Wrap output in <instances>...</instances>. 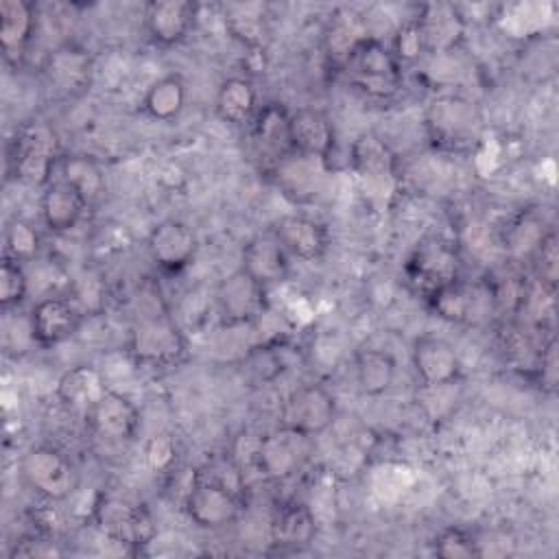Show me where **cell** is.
<instances>
[{
    "instance_id": "6da1fadb",
    "label": "cell",
    "mask_w": 559,
    "mask_h": 559,
    "mask_svg": "<svg viewBox=\"0 0 559 559\" xmlns=\"http://www.w3.org/2000/svg\"><path fill=\"white\" fill-rule=\"evenodd\" d=\"M57 162H61L59 138L50 124L31 120L15 129L7 164L17 181L46 188L52 181L50 175L57 168Z\"/></svg>"
},
{
    "instance_id": "7a4b0ae2",
    "label": "cell",
    "mask_w": 559,
    "mask_h": 559,
    "mask_svg": "<svg viewBox=\"0 0 559 559\" xmlns=\"http://www.w3.org/2000/svg\"><path fill=\"white\" fill-rule=\"evenodd\" d=\"M349 83L369 98H391L402 87L404 70L391 48L378 37L362 39L343 66Z\"/></svg>"
},
{
    "instance_id": "3957f363",
    "label": "cell",
    "mask_w": 559,
    "mask_h": 559,
    "mask_svg": "<svg viewBox=\"0 0 559 559\" xmlns=\"http://www.w3.org/2000/svg\"><path fill=\"white\" fill-rule=\"evenodd\" d=\"M129 356L144 367H170L186 354V338L166 310L140 314L129 332Z\"/></svg>"
},
{
    "instance_id": "277c9868",
    "label": "cell",
    "mask_w": 559,
    "mask_h": 559,
    "mask_svg": "<svg viewBox=\"0 0 559 559\" xmlns=\"http://www.w3.org/2000/svg\"><path fill=\"white\" fill-rule=\"evenodd\" d=\"M426 131L441 151H463L478 142L480 114L472 100L454 94L439 96L426 111Z\"/></svg>"
},
{
    "instance_id": "5b68a950",
    "label": "cell",
    "mask_w": 559,
    "mask_h": 559,
    "mask_svg": "<svg viewBox=\"0 0 559 559\" xmlns=\"http://www.w3.org/2000/svg\"><path fill=\"white\" fill-rule=\"evenodd\" d=\"M181 509L199 528H223L240 513V498L231 483L197 472L181 496Z\"/></svg>"
},
{
    "instance_id": "8992f818",
    "label": "cell",
    "mask_w": 559,
    "mask_h": 559,
    "mask_svg": "<svg viewBox=\"0 0 559 559\" xmlns=\"http://www.w3.org/2000/svg\"><path fill=\"white\" fill-rule=\"evenodd\" d=\"M459 266L461 258L452 240L443 236H426L408 253L404 277L408 286L426 299L432 290L459 280Z\"/></svg>"
},
{
    "instance_id": "52a82bcc",
    "label": "cell",
    "mask_w": 559,
    "mask_h": 559,
    "mask_svg": "<svg viewBox=\"0 0 559 559\" xmlns=\"http://www.w3.org/2000/svg\"><path fill=\"white\" fill-rule=\"evenodd\" d=\"M20 476L28 489L48 502L68 500L79 485L76 467L52 445L28 448L20 459Z\"/></svg>"
},
{
    "instance_id": "ba28073f",
    "label": "cell",
    "mask_w": 559,
    "mask_h": 559,
    "mask_svg": "<svg viewBox=\"0 0 559 559\" xmlns=\"http://www.w3.org/2000/svg\"><path fill=\"white\" fill-rule=\"evenodd\" d=\"M96 528L114 544L142 548L157 535L155 520L144 504L118 496H100L92 511Z\"/></svg>"
},
{
    "instance_id": "9c48e42d",
    "label": "cell",
    "mask_w": 559,
    "mask_h": 559,
    "mask_svg": "<svg viewBox=\"0 0 559 559\" xmlns=\"http://www.w3.org/2000/svg\"><path fill=\"white\" fill-rule=\"evenodd\" d=\"M336 397L323 384L308 382L293 389L282 406H280V421L282 428L297 432L301 437H317L323 435L336 421Z\"/></svg>"
},
{
    "instance_id": "30bf717a",
    "label": "cell",
    "mask_w": 559,
    "mask_h": 559,
    "mask_svg": "<svg viewBox=\"0 0 559 559\" xmlns=\"http://www.w3.org/2000/svg\"><path fill=\"white\" fill-rule=\"evenodd\" d=\"M87 428L111 443L131 441L140 428V408L127 395L107 389L85 413Z\"/></svg>"
},
{
    "instance_id": "8fae6325",
    "label": "cell",
    "mask_w": 559,
    "mask_h": 559,
    "mask_svg": "<svg viewBox=\"0 0 559 559\" xmlns=\"http://www.w3.org/2000/svg\"><path fill=\"white\" fill-rule=\"evenodd\" d=\"M28 321H31L35 345L55 347L79 332L83 312L72 299L48 295L33 306Z\"/></svg>"
},
{
    "instance_id": "7c38bea8",
    "label": "cell",
    "mask_w": 559,
    "mask_h": 559,
    "mask_svg": "<svg viewBox=\"0 0 559 559\" xmlns=\"http://www.w3.org/2000/svg\"><path fill=\"white\" fill-rule=\"evenodd\" d=\"M146 247L162 271L177 273L194 260L199 238L188 223L179 218H164L148 231Z\"/></svg>"
},
{
    "instance_id": "4fadbf2b",
    "label": "cell",
    "mask_w": 559,
    "mask_h": 559,
    "mask_svg": "<svg viewBox=\"0 0 559 559\" xmlns=\"http://www.w3.org/2000/svg\"><path fill=\"white\" fill-rule=\"evenodd\" d=\"M411 362L419 382L430 389L454 384L461 373L456 349L445 338L435 334H421L413 341Z\"/></svg>"
},
{
    "instance_id": "5bb4252c",
    "label": "cell",
    "mask_w": 559,
    "mask_h": 559,
    "mask_svg": "<svg viewBox=\"0 0 559 559\" xmlns=\"http://www.w3.org/2000/svg\"><path fill=\"white\" fill-rule=\"evenodd\" d=\"M290 151L299 157L328 159L336 148V131L330 116L317 107H299L288 120Z\"/></svg>"
},
{
    "instance_id": "9a60e30c",
    "label": "cell",
    "mask_w": 559,
    "mask_h": 559,
    "mask_svg": "<svg viewBox=\"0 0 559 559\" xmlns=\"http://www.w3.org/2000/svg\"><path fill=\"white\" fill-rule=\"evenodd\" d=\"M269 234L286 249L288 255L306 262L321 260L330 247V234L325 225L304 214L280 216Z\"/></svg>"
},
{
    "instance_id": "2e32d148",
    "label": "cell",
    "mask_w": 559,
    "mask_h": 559,
    "mask_svg": "<svg viewBox=\"0 0 559 559\" xmlns=\"http://www.w3.org/2000/svg\"><path fill=\"white\" fill-rule=\"evenodd\" d=\"M199 4L190 0H151L144 7V28L159 46L183 41L194 28Z\"/></svg>"
},
{
    "instance_id": "e0dca14e",
    "label": "cell",
    "mask_w": 559,
    "mask_h": 559,
    "mask_svg": "<svg viewBox=\"0 0 559 559\" xmlns=\"http://www.w3.org/2000/svg\"><path fill=\"white\" fill-rule=\"evenodd\" d=\"M37 28V7L28 0L0 2V48L7 63L17 66Z\"/></svg>"
},
{
    "instance_id": "ac0fdd59",
    "label": "cell",
    "mask_w": 559,
    "mask_h": 559,
    "mask_svg": "<svg viewBox=\"0 0 559 559\" xmlns=\"http://www.w3.org/2000/svg\"><path fill=\"white\" fill-rule=\"evenodd\" d=\"M317 535L314 511L297 500L280 504L269 522V539L280 550L306 548Z\"/></svg>"
},
{
    "instance_id": "d6986e66",
    "label": "cell",
    "mask_w": 559,
    "mask_h": 559,
    "mask_svg": "<svg viewBox=\"0 0 559 559\" xmlns=\"http://www.w3.org/2000/svg\"><path fill=\"white\" fill-rule=\"evenodd\" d=\"M306 441L308 437L280 428L277 432H271L258 441L253 450V461L264 476L286 478L293 472H297V467L301 465V459H304L301 445Z\"/></svg>"
},
{
    "instance_id": "ffe728a7",
    "label": "cell",
    "mask_w": 559,
    "mask_h": 559,
    "mask_svg": "<svg viewBox=\"0 0 559 559\" xmlns=\"http://www.w3.org/2000/svg\"><path fill=\"white\" fill-rule=\"evenodd\" d=\"M288 258L290 255L286 253V249L271 234L255 236L242 247L240 269L260 286L266 288L271 284L286 280L290 271Z\"/></svg>"
},
{
    "instance_id": "44dd1931",
    "label": "cell",
    "mask_w": 559,
    "mask_h": 559,
    "mask_svg": "<svg viewBox=\"0 0 559 559\" xmlns=\"http://www.w3.org/2000/svg\"><path fill=\"white\" fill-rule=\"evenodd\" d=\"M218 312L227 323H245L264 308V286L251 280L242 269L225 277L218 286Z\"/></svg>"
},
{
    "instance_id": "7402d4cb",
    "label": "cell",
    "mask_w": 559,
    "mask_h": 559,
    "mask_svg": "<svg viewBox=\"0 0 559 559\" xmlns=\"http://www.w3.org/2000/svg\"><path fill=\"white\" fill-rule=\"evenodd\" d=\"M87 207V201L63 179H52L39 197L41 221L50 231L57 234L74 229Z\"/></svg>"
},
{
    "instance_id": "603a6c76",
    "label": "cell",
    "mask_w": 559,
    "mask_h": 559,
    "mask_svg": "<svg viewBox=\"0 0 559 559\" xmlns=\"http://www.w3.org/2000/svg\"><path fill=\"white\" fill-rule=\"evenodd\" d=\"M415 20L421 28L426 52H450L463 39L465 20L454 4H426Z\"/></svg>"
},
{
    "instance_id": "cb8c5ba5",
    "label": "cell",
    "mask_w": 559,
    "mask_h": 559,
    "mask_svg": "<svg viewBox=\"0 0 559 559\" xmlns=\"http://www.w3.org/2000/svg\"><path fill=\"white\" fill-rule=\"evenodd\" d=\"M367 37L369 33H367L365 17L352 7H338L336 11H332L325 24L323 48H325V55L343 68L352 50Z\"/></svg>"
},
{
    "instance_id": "d4e9b609",
    "label": "cell",
    "mask_w": 559,
    "mask_h": 559,
    "mask_svg": "<svg viewBox=\"0 0 559 559\" xmlns=\"http://www.w3.org/2000/svg\"><path fill=\"white\" fill-rule=\"evenodd\" d=\"M216 116L234 127L249 124L258 111V90L247 74H234L227 76L214 98Z\"/></svg>"
},
{
    "instance_id": "484cf974",
    "label": "cell",
    "mask_w": 559,
    "mask_h": 559,
    "mask_svg": "<svg viewBox=\"0 0 559 559\" xmlns=\"http://www.w3.org/2000/svg\"><path fill=\"white\" fill-rule=\"evenodd\" d=\"M107 391L103 373L92 365L68 369L57 382V397L63 406L85 413Z\"/></svg>"
},
{
    "instance_id": "4316f807",
    "label": "cell",
    "mask_w": 559,
    "mask_h": 559,
    "mask_svg": "<svg viewBox=\"0 0 559 559\" xmlns=\"http://www.w3.org/2000/svg\"><path fill=\"white\" fill-rule=\"evenodd\" d=\"M46 76L59 92L83 90L90 79V57L74 44L55 48L46 59Z\"/></svg>"
},
{
    "instance_id": "83f0119b",
    "label": "cell",
    "mask_w": 559,
    "mask_h": 559,
    "mask_svg": "<svg viewBox=\"0 0 559 559\" xmlns=\"http://www.w3.org/2000/svg\"><path fill=\"white\" fill-rule=\"evenodd\" d=\"M349 168L365 179L380 181L395 173V155L376 133H362L349 146Z\"/></svg>"
},
{
    "instance_id": "f1b7e54d",
    "label": "cell",
    "mask_w": 559,
    "mask_h": 559,
    "mask_svg": "<svg viewBox=\"0 0 559 559\" xmlns=\"http://www.w3.org/2000/svg\"><path fill=\"white\" fill-rule=\"evenodd\" d=\"M354 365H356V384L362 395H369V397L384 395L395 382L397 365H395V358L384 349H373V347L360 349L356 354Z\"/></svg>"
},
{
    "instance_id": "f546056e",
    "label": "cell",
    "mask_w": 559,
    "mask_h": 559,
    "mask_svg": "<svg viewBox=\"0 0 559 559\" xmlns=\"http://www.w3.org/2000/svg\"><path fill=\"white\" fill-rule=\"evenodd\" d=\"M288 120L290 111L282 103H266L258 107L251 124V135L262 151H273L280 155H288L290 138H288Z\"/></svg>"
},
{
    "instance_id": "4dcf8cb0",
    "label": "cell",
    "mask_w": 559,
    "mask_h": 559,
    "mask_svg": "<svg viewBox=\"0 0 559 559\" xmlns=\"http://www.w3.org/2000/svg\"><path fill=\"white\" fill-rule=\"evenodd\" d=\"M188 100L186 83L179 74H164L148 85L142 98L144 111L157 122L175 120Z\"/></svg>"
},
{
    "instance_id": "1f68e13d",
    "label": "cell",
    "mask_w": 559,
    "mask_h": 559,
    "mask_svg": "<svg viewBox=\"0 0 559 559\" xmlns=\"http://www.w3.org/2000/svg\"><path fill=\"white\" fill-rule=\"evenodd\" d=\"M59 179L70 183L85 201L87 205L96 203L105 192V175L96 159L87 155H66L59 162Z\"/></svg>"
},
{
    "instance_id": "d6a6232c",
    "label": "cell",
    "mask_w": 559,
    "mask_h": 559,
    "mask_svg": "<svg viewBox=\"0 0 559 559\" xmlns=\"http://www.w3.org/2000/svg\"><path fill=\"white\" fill-rule=\"evenodd\" d=\"M428 308L448 323H465L472 312V293L461 280L443 284L426 297Z\"/></svg>"
},
{
    "instance_id": "836d02e7",
    "label": "cell",
    "mask_w": 559,
    "mask_h": 559,
    "mask_svg": "<svg viewBox=\"0 0 559 559\" xmlns=\"http://www.w3.org/2000/svg\"><path fill=\"white\" fill-rule=\"evenodd\" d=\"M225 26L245 48H264L266 22L258 7H229L225 13Z\"/></svg>"
},
{
    "instance_id": "e575fe53",
    "label": "cell",
    "mask_w": 559,
    "mask_h": 559,
    "mask_svg": "<svg viewBox=\"0 0 559 559\" xmlns=\"http://www.w3.org/2000/svg\"><path fill=\"white\" fill-rule=\"evenodd\" d=\"M39 253V234L37 229L22 218H15L4 231V255L22 264L33 262Z\"/></svg>"
},
{
    "instance_id": "d590c367",
    "label": "cell",
    "mask_w": 559,
    "mask_h": 559,
    "mask_svg": "<svg viewBox=\"0 0 559 559\" xmlns=\"http://www.w3.org/2000/svg\"><path fill=\"white\" fill-rule=\"evenodd\" d=\"M432 552L441 559H472L483 555L472 533L461 526L441 528L432 539Z\"/></svg>"
},
{
    "instance_id": "8d00e7d4",
    "label": "cell",
    "mask_w": 559,
    "mask_h": 559,
    "mask_svg": "<svg viewBox=\"0 0 559 559\" xmlns=\"http://www.w3.org/2000/svg\"><path fill=\"white\" fill-rule=\"evenodd\" d=\"M28 293V275L22 262L2 255L0 262V308H17Z\"/></svg>"
},
{
    "instance_id": "74e56055",
    "label": "cell",
    "mask_w": 559,
    "mask_h": 559,
    "mask_svg": "<svg viewBox=\"0 0 559 559\" xmlns=\"http://www.w3.org/2000/svg\"><path fill=\"white\" fill-rule=\"evenodd\" d=\"M389 48L402 66L415 63L421 59V55L426 52V44H424V35H421V28L415 17L402 22L395 28V35H393V41Z\"/></svg>"
},
{
    "instance_id": "f35d334b",
    "label": "cell",
    "mask_w": 559,
    "mask_h": 559,
    "mask_svg": "<svg viewBox=\"0 0 559 559\" xmlns=\"http://www.w3.org/2000/svg\"><path fill=\"white\" fill-rule=\"evenodd\" d=\"M535 266L539 273L542 286L550 290L557 284V269H559V251H557V236L555 231L544 234L535 245Z\"/></svg>"
},
{
    "instance_id": "ab89813d",
    "label": "cell",
    "mask_w": 559,
    "mask_h": 559,
    "mask_svg": "<svg viewBox=\"0 0 559 559\" xmlns=\"http://www.w3.org/2000/svg\"><path fill=\"white\" fill-rule=\"evenodd\" d=\"M146 463L155 469V472H173L175 465V456H177V448L175 441L168 435H155L148 443H146Z\"/></svg>"
},
{
    "instance_id": "60d3db41",
    "label": "cell",
    "mask_w": 559,
    "mask_h": 559,
    "mask_svg": "<svg viewBox=\"0 0 559 559\" xmlns=\"http://www.w3.org/2000/svg\"><path fill=\"white\" fill-rule=\"evenodd\" d=\"M539 378L542 384L548 389H555L557 384V341L550 338L539 356Z\"/></svg>"
}]
</instances>
